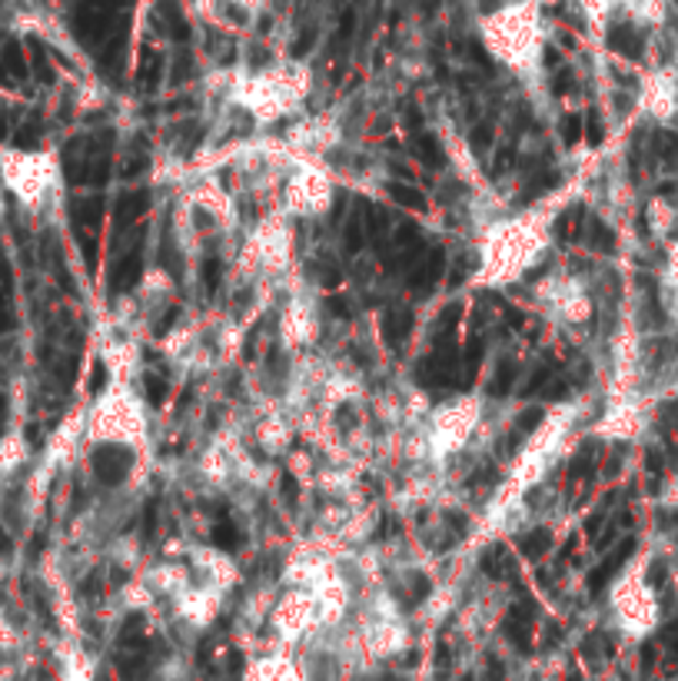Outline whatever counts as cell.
<instances>
[{
	"instance_id": "cell-1",
	"label": "cell",
	"mask_w": 678,
	"mask_h": 681,
	"mask_svg": "<svg viewBox=\"0 0 678 681\" xmlns=\"http://www.w3.org/2000/svg\"><path fill=\"white\" fill-rule=\"evenodd\" d=\"M546 246V236H542V227L535 217H522V220H509L489 230L483 256V277L496 280V283H509L532 266V259Z\"/></svg>"
},
{
	"instance_id": "cell-9",
	"label": "cell",
	"mask_w": 678,
	"mask_h": 681,
	"mask_svg": "<svg viewBox=\"0 0 678 681\" xmlns=\"http://www.w3.org/2000/svg\"><path fill=\"white\" fill-rule=\"evenodd\" d=\"M8 217V199H4V190H0V223H4Z\"/></svg>"
},
{
	"instance_id": "cell-6",
	"label": "cell",
	"mask_w": 678,
	"mask_h": 681,
	"mask_svg": "<svg viewBox=\"0 0 678 681\" xmlns=\"http://www.w3.org/2000/svg\"><path fill=\"white\" fill-rule=\"evenodd\" d=\"M329 180L306 167L303 173H296L290 183H287V210L293 214H303V217H316V214H326L329 210Z\"/></svg>"
},
{
	"instance_id": "cell-8",
	"label": "cell",
	"mask_w": 678,
	"mask_h": 681,
	"mask_svg": "<svg viewBox=\"0 0 678 681\" xmlns=\"http://www.w3.org/2000/svg\"><path fill=\"white\" fill-rule=\"evenodd\" d=\"M27 459H31V446L21 429L0 436V475H14L17 469L27 465Z\"/></svg>"
},
{
	"instance_id": "cell-5",
	"label": "cell",
	"mask_w": 678,
	"mask_h": 681,
	"mask_svg": "<svg viewBox=\"0 0 678 681\" xmlns=\"http://www.w3.org/2000/svg\"><path fill=\"white\" fill-rule=\"evenodd\" d=\"M480 426V405L472 399H452L433 413V442L439 452H456Z\"/></svg>"
},
{
	"instance_id": "cell-4",
	"label": "cell",
	"mask_w": 678,
	"mask_h": 681,
	"mask_svg": "<svg viewBox=\"0 0 678 681\" xmlns=\"http://www.w3.org/2000/svg\"><path fill=\"white\" fill-rule=\"evenodd\" d=\"M94 442H137L144 439V409L130 389L117 386L110 389L90 413V426H87Z\"/></svg>"
},
{
	"instance_id": "cell-2",
	"label": "cell",
	"mask_w": 678,
	"mask_h": 681,
	"mask_svg": "<svg viewBox=\"0 0 678 681\" xmlns=\"http://www.w3.org/2000/svg\"><path fill=\"white\" fill-rule=\"evenodd\" d=\"M60 167L47 150H0V186L11 190L27 210H40L57 186Z\"/></svg>"
},
{
	"instance_id": "cell-3",
	"label": "cell",
	"mask_w": 678,
	"mask_h": 681,
	"mask_svg": "<svg viewBox=\"0 0 678 681\" xmlns=\"http://www.w3.org/2000/svg\"><path fill=\"white\" fill-rule=\"evenodd\" d=\"M483 31H486L489 50L512 66H525L538 57V17L532 4H516L489 17Z\"/></svg>"
},
{
	"instance_id": "cell-7",
	"label": "cell",
	"mask_w": 678,
	"mask_h": 681,
	"mask_svg": "<svg viewBox=\"0 0 678 681\" xmlns=\"http://www.w3.org/2000/svg\"><path fill=\"white\" fill-rule=\"evenodd\" d=\"M316 336V316L310 313L306 303H293L283 316V343L290 346H303Z\"/></svg>"
}]
</instances>
